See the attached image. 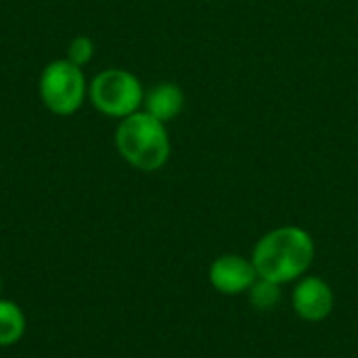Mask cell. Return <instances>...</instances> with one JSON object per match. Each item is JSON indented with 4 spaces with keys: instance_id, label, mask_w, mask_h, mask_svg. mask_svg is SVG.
<instances>
[{
    "instance_id": "1",
    "label": "cell",
    "mask_w": 358,
    "mask_h": 358,
    "mask_svg": "<svg viewBox=\"0 0 358 358\" xmlns=\"http://www.w3.org/2000/svg\"><path fill=\"white\" fill-rule=\"evenodd\" d=\"M315 256L313 237L298 227H281L266 233L254 248L252 264L258 277L287 283L304 275Z\"/></svg>"
},
{
    "instance_id": "3",
    "label": "cell",
    "mask_w": 358,
    "mask_h": 358,
    "mask_svg": "<svg viewBox=\"0 0 358 358\" xmlns=\"http://www.w3.org/2000/svg\"><path fill=\"white\" fill-rule=\"evenodd\" d=\"M90 103L96 111L109 117H128L136 113L145 101L141 80L126 69H105L88 86Z\"/></svg>"
},
{
    "instance_id": "10",
    "label": "cell",
    "mask_w": 358,
    "mask_h": 358,
    "mask_svg": "<svg viewBox=\"0 0 358 358\" xmlns=\"http://www.w3.org/2000/svg\"><path fill=\"white\" fill-rule=\"evenodd\" d=\"M94 57V42L88 36H76L69 42L67 48V61H71L78 67H84L86 63H90V59Z\"/></svg>"
},
{
    "instance_id": "9",
    "label": "cell",
    "mask_w": 358,
    "mask_h": 358,
    "mask_svg": "<svg viewBox=\"0 0 358 358\" xmlns=\"http://www.w3.org/2000/svg\"><path fill=\"white\" fill-rule=\"evenodd\" d=\"M250 302L260 313H268L277 308L281 302V285L258 277V281L250 287Z\"/></svg>"
},
{
    "instance_id": "7",
    "label": "cell",
    "mask_w": 358,
    "mask_h": 358,
    "mask_svg": "<svg viewBox=\"0 0 358 358\" xmlns=\"http://www.w3.org/2000/svg\"><path fill=\"white\" fill-rule=\"evenodd\" d=\"M145 111L159 122H172L185 107V92L174 82H159L145 94Z\"/></svg>"
},
{
    "instance_id": "5",
    "label": "cell",
    "mask_w": 358,
    "mask_h": 358,
    "mask_svg": "<svg viewBox=\"0 0 358 358\" xmlns=\"http://www.w3.org/2000/svg\"><path fill=\"white\" fill-rule=\"evenodd\" d=\"M256 268L252 262L239 258V256H220L212 262L210 266V281L212 285L227 296H235L241 294L245 289H250L256 283Z\"/></svg>"
},
{
    "instance_id": "11",
    "label": "cell",
    "mask_w": 358,
    "mask_h": 358,
    "mask_svg": "<svg viewBox=\"0 0 358 358\" xmlns=\"http://www.w3.org/2000/svg\"><path fill=\"white\" fill-rule=\"evenodd\" d=\"M0 287H2V283H0Z\"/></svg>"
},
{
    "instance_id": "2",
    "label": "cell",
    "mask_w": 358,
    "mask_h": 358,
    "mask_svg": "<svg viewBox=\"0 0 358 358\" xmlns=\"http://www.w3.org/2000/svg\"><path fill=\"white\" fill-rule=\"evenodd\" d=\"M115 147L132 168L143 172H155L170 159L166 124L147 111H136L120 122L115 130Z\"/></svg>"
},
{
    "instance_id": "8",
    "label": "cell",
    "mask_w": 358,
    "mask_h": 358,
    "mask_svg": "<svg viewBox=\"0 0 358 358\" xmlns=\"http://www.w3.org/2000/svg\"><path fill=\"white\" fill-rule=\"evenodd\" d=\"M25 331V317L10 300H0V346H13Z\"/></svg>"
},
{
    "instance_id": "4",
    "label": "cell",
    "mask_w": 358,
    "mask_h": 358,
    "mask_svg": "<svg viewBox=\"0 0 358 358\" xmlns=\"http://www.w3.org/2000/svg\"><path fill=\"white\" fill-rule=\"evenodd\" d=\"M40 99L55 115H73L88 92L82 67L67 59L50 61L40 73Z\"/></svg>"
},
{
    "instance_id": "6",
    "label": "cell",
    "mask_w": 358,
    "mask_h": 358,
    "mask_svg": "<svg viewBox=\"0 0 358 358\" xmlns=\"http://www.w3.org/2000/svg\"><path fill=\"white\" fill-rule=\"evenodd\" d=\"M294 308L306 321H321L334 308V294L331 287L317 279L308 277L294 289Z\"/></svg>"
}]
</instances>
